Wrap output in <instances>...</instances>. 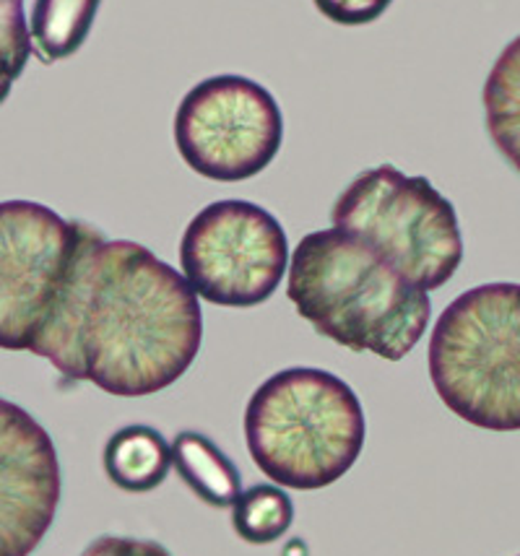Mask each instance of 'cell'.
I'll return each instance as SVG.
<instances>
[{"label": "cell", "instance_id": "cell-1", "mask_svg": "<svg viewBox=\"0 0 520 556\" xmlns=\"http://www.w3.org/2000/svg\"><path fill=\"white\" fill-rule=\"evenodd\" d=\"M203 341L199 294L143 244L91 227L35 356L117 399L175 386Z\"/></svg>", "mask_w": 520, "mask_h": 556}, {"label": "cell", "instance_id": "cell-2", "mask_svg": "<svg viewBox=\"0 0 520 556\" xmlns=\"http://www.w3.org/2000/svg\"><path fill=\"white\" fill-rule=\"evenodd\" d=\"M287 296L328 341L385 362L409 356L432 320L430 291L339 227L302 237L289 263Z\"/></svg>", "mask_w": 520, "mask_h": 556}, {"label": "cell", "instance_id": "cell-3", "mask_svg": "<svg viewBox=\"0 0 520 556\" xmlns=\"http://www.w3.org/2000/svg\"><path fill=\"white\" fill-rule=\"evenodd\" d=\"M359 395L339 375L289 367L250 395L245 442L274 484L318 492L352 471L365 447Z\"/></svg>", "mask_w": 520, "mask_h": 556}, {"label": "cell", "instance_id": "cell-4", "mask_svg": "<svg viewBox=\"0 0 520 556\" xmlns=\"http://www.w3.org/2000/svg\"><path fill=\"white\" fill-rule=\"evenodd\" d=\"M427 364L451 414L486 432H520V283L456 296L434 323Z\"/></svg>", "mask_w": 520, "mask_h": 556}, {"label": "cell", "instance_id": "cell-5", "mask_svg": "<svg viewBox=\"0 0 520 556\" xmlns=\"http://www.w3.org/2000/svg\"><path fill=\"white\" fill-rule=\"evenodd\" d=\"M331 222L424 291L445 287L464 263L453 203L427 177H409L391 164L359 172L335 198Z\"/></svg>", "mask_w": 520, "mask_h": 556}, {"label": "cell", "instance_id": "cell-6", "mask_svg": "<svg viewBox=\"0 0 520 556\" xmlns=\"http://www.w3.org/2000/svg\"><path fill=\"white\" fill-rule=\"evenodd\" d=\"M87 231V222L63 218L42 203H0V349H37Z\"/></svg>", "mask_w": 520, "mask_h": 556}, {"label": "cell", "instance_id": "cell-7", "mask_svg": "<svg viewBox=\"0 0 520 556\" xmlns=\"http://www.w3.org/2000/svg\"><path fill=\"white\" fill-rule=\"evenodd\" d=\"M173 130L177 154L195 175L245 182L271 167L284 141V117L266 86L227 73L182 97Z\"/></svg>", "mask_w": 520, "mask_h": 556}, {"label": "cell", "instance_id": "cell-8", "mask_svg": "<svg viewBox=\"0 0 520 556\" xmlns=\"http://www.w3.org/2000/svg\"><path fill=\"white\" fill-rule=\"evenodd\" d=\"M180 266L201 300L219 307H258L271 300L287 274V231L255 203L216 201L186 227Z\"/></svg>", "mask_w": 520, "mask_h": 556}, {"label": "cell", "instance_id": "cell-9", "mask_svg": "<svg viewBox=\"0 0 520 556\" xmlns=\"http://www.w3.org/2000/svg\"><path fill=\"white\" fill-rule=\"evenodd\" d=\"M63 494L58 450L26 408L0 399V556H29Z\"/></svg>", "mask_w": 520, "mask_h": 556}, {"label": "cell", "instance_id": "cell-10", "mask_svg": "<svg viewBox=\"0 0 520 556\" xmlns=\"http://www.w3.org/2000/svg\"><path fill=\"white\" fill-rule=\"evenodd\" d=\"M104 473L121 492L147 494L173 471V445L147 424L117 429L104 445Z\"/></svg>", "mask_w": 520, "mask_h": 556}, {"label": "cell", "instance_id": "cell-11", "mask_svg": "<svg viewBox=\"0 0 520 556\" xmlns=\"http://www.w3.org/2000/svg\"><path fill=\"white\" fill-rule=\"evenodd\" d=\"M173 468L208 507H232L245 492L234 463L211 437L193 429H182L173 440Z\"/></svg>", "mask_w": 520, "mask_h": 556}, {"label": "cell", "instance_id": "cell-12", "mask_svg": "<svg viewBox=\"0 0 520 556\" xmlns=\"http://www.w3.org/2000/svg\"><path fill=\"white\" fill-rule=\"evenodd\" d=\"M482 102L486 134L520 175V37L499 52L484 81Z\"/></svg>", "mask_w": 520, "mask_h": 556}, {"label": "cell", "instance_id": "cell-13", "mask_svg": "<svg viewBox=\"0 0 520 556\" xmlns=\"http://www.w3.org/2000/svg\"><path fill=\"white\" fill-rule=\"evenodd\" d=\"M102 0H35L29 18L31 52L45 65L76 55L89 39Z\"/></svg>", "mask_w": 520, "mask_h": 556}, {"label": "cell", "instance_id": "cell-14", "mask_svg": "<svg viewBox=\"0 0 520 556\" xmlns=\"http://www.w3.org/2000/svg\"><path fill=\"white\" fill-rule=\"evenodd\" d=\"M294 522V505L279 484H255L232 505V528L245 544L268 546Z\"/></svg>", "mask_w": 520, "mask_h": 556}, {"label": "cell", "instance_id": "cell-15", "mask_svg": "<svg viewBox=\"0 0 520 556\" xmlns=\"http://www.w3.org/2000/svg\"><path fill=\"white\" fill-rule=\"evenodd\" d=\"M29 55L31 35L24 16V0H0V104L22 78Z\"/></svg>", "mask_w": 520, "mask_h": 556}, {"label": "cell", "instance_id": "cell-16", "mask_svg": "<svg viewBox=\"0 0 520 556\" xmlns=\"http://www.w3.org/2000/svg\"><path fill=\"white\" fill-rule=\"evenodd\" d=\"M328 22L341 26H365L378 22L393 0H313Z\"/></svg>", "mask_w": 520, "mask_h": 556}, {"label": "cell", "instance_id": "cell-17", "mask_svg": "<svg viewBox=\"0 0 520 556\" xmlns=\"http://www.w3.org/2000/svg\"><path fill=\"white\" fill-rule=\"evenodd\" d=\"M78 556H173L156 541L128 539V535H100Z\"/></svg>", "mask_w": 520, "mask_h": 556}]
</instances>
